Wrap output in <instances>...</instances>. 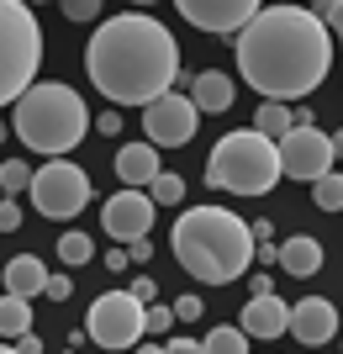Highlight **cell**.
<instances>
[{
	"instance_id": "30",
	"label": "cell",
	"mask_w": 343,
	"mask_h": 354,
	"mask_svg": "<svg viewBox=\"0 0 343 354\" xmlns=\"http://www.w3.org/2000/svg\"><path fill=\"white\" fill-rule=\"evenodd\" d=\"M175 328V307H148V333H169Z\"/></svg>"
},
{
	"instance_id": "27",
	"label": "cell",
	"mask_w": 343,
	"mask_h": 354,
	"mask_svg": "<svg viewBox=\"0 0 343 354\" xmlns=\"http://www.w3.org/2000/svg\"><path fill=\"white\" fill-rule=\"evenodd\" d=\"M63 16H69V21H95L101 6H95V0H63Z\"/></svg>"
},
{
	"instance_id": "5",
	"label": "cell",
	"mask_w": 343,
	"mask_h": 354,
	"mask_svg": "<svg viewBox=\"0 0 343 354\" xmlns=\"http://www.w3.org/2000/svg\"><path fill=\"white\" fill-rule=\"evenodd\" d=\"M275 180H280V148L269 143V138H259L254 127L227 133L206 159V185L211 191L264 196V191H275Z\"/></svg>"
},
{
	"instance_id": "42",
	"label": "cell",
	"mask_w": 343,
	"mask_h": 354,
	"mask_svg": "<svg viewBox=\"0 0 343 354\" xmlns=\"http://www.w3.org/2000/svg\"><path fill=\"white\" fill-rule=\"evenodd\" d=\"M0 354H16V344H0Z\"/></svg>"
},
{
	"instance_id": "10",
	"label": "cell",
	"mask_w": 343,
	"mask_h": 354,
	"mask_svg": "<svg viewBox=\"0 0 343 354\" xmlns=\"http://www.w3.org/2000/svg\"><path fill=\"white\" fill-rule=\"evenodd\" d=\"M195 127H201V111H195L190 95H179V90H169V95H159L153 106H143V133H148L153 148H185L195 138Z\"/></svg>"
},
{
	"instance_id": "37",
	"label": "cell",
	"mask_w": 343,
	"mask_h": 354,
	"mask_svg": "<svg viewBox=\"0 0 343 354\" xmlns=\"http://www.w3.org/2000/svg\"><path fill=\"white\" fill-rule=\"evenodd\" d=\"M148 254H153V243H148V238H137V243H127V259H137V265H143Z\"/></svg>"
},
{
	"instance_id": "1",
	"label": "cell",
	"mask_w": 343,
	"mask_h": 354,
	"mask_svg": "<svg viewBox=\"0 0 343 354\" xmlns=\"http://www.w3.org/2000/svg\"><path fill=\"white\" fill-rule=\"evenodd\" d=\"M333 69V32L306 6H259L238 32V74L264 101H301Z\"/></svg>"
},
{
	"instance_id": "4",
	"label": "cell",
	"mask_w": 343,
	"mask_h": 354,
	"mask_svg": "<svg viewBox=\"0 0 343 354\" xmlns=\"http://www.w3.org/2000/svg\"><path fill=\"white\" fill-rule=\"evenodd\" d=\"M11 133L43 153V159H63L69 148H79V138L90 133V106L75 85L63 80H37V85L16 101L11 111Z\"/></svg>"
},
{
	"instance_id": "29",
	"label": "cell",
	"mask_w": 343,
	"mask_h": 354,
	"mask_svg": "<svg viewBox=\"0 0 343 354\" xmlns=\"http://www.w3.org/2000/svg\"><path fill=\"white\" fill-rule=\"evenodd\" d=\"M43 296H48V301H69V296H75V281H69V275H48Z\"/></svg>"
},
{
	"instance_id": "23",
	"label": "cell",
	"mask_w": 343,
	"mask_h": 354,
	"mask_svg": "<svg viewBox=\"0 0 343 354\" xmlns=\"http://www.w3.org/2000/svg\"><path fill=\"white\" fill-rule=\"evenodd\" d=\"M201 354H248V339H243V328H217V333H206Z\"/></svg>"
},
{
	"instance_id": "34",
	"label": "cell",
	"mask_w": 343,
	"mask_h": 354,
	"mask_svg": "<svg viewBox=\"0 0 343 354\" xmlns=\"http://www.w3.org/2000/svg\"><path fill=\"white\" fill-rule=\"evenodd\" d=\"M133 296L143 301V307H153V281H148V275H137V281H133Z\"/></svg>"
},
{
	"instance_id": "19",
	"label": "cell",
	"mask_w": 343,
	"mask_h": 354,
	"mask_svg": "<svg viewBox=\"0 0 343 354\" xmlns=\"http://www.w3.org/2000/svg\"><path fill=\"white\" fill-rule=\"evenodd\" d=\"M21 333H32V307L27 301H21V296H0V339L6 344H16L21 339Z\"/></svg>"
},
{
	"instance_id": "38",
	"label": "cell",
	"mask_w": 343,
	"mask_h": 354,
	"mask_svg": "<svg viewBox=\"0 0 343 354\" xmlns=\"http://www.w3.org/2000/svg\"><path fill=\"white\" fill-rule=\"evenodd\" d=\"M164 354H201V344H195V339H175Z\"/></svg>"
},
{
	"instance_id": "8",
	"label": "cell",
	"mask_w": 343,
	"mask_h": 354,
	"mask_svg": "<svg viewBox=\"0 0 343 354\" xmlns=\"http://www.w3.org/2000/svg\"><path fill=\"white\" fill-rule=\"evenodd\" d=\"M32 207L53 222H69L90 207V175L79 169L75 159H48L37 175H32Z\"/></svg>"
},
{
	"instance_id": "17",
	"label": "cell",
	"mask_w": 343,
	"mask_h": 354,
	"mask_svg": "<svg viewBox=\"0 0 343 354\" xmlns=\"http://www.w3.org/2000/svg\"><path fill=\"white\" fill-rule=\"evenodd\" d=\"M322 243H317L312 233H296V238H285L280 243V270L285 275H296V281H312L317 270H322Z\"/></svg>"
},
{
	"instance_id": "22",
	"label": "cell",
	"mask_w": 343,
	"mask_h": 354,
	"mask_svg": "<svg viewBox=\"0 0 343 354\" xmlns=\"http://www.w3.org/2000/svg\"><path fill=\"white\" fill-rule=\"evenodd\" d=\"M59 259H63L69 270H75V265H90V259H95L90 233H63V238H59Z\"/></svg>"
},
{
	"instance_id": "32",
	"label": "cell",
	"mask_w": 343,
	"mask_h": 354,
	"mask_svg": "<svg viewBox=\"0 0 343 354\" xmlns=\"http://www.w3.org/2000/svg\"><path fill=\"white\" fill-rule=\"evenodd\" d=\"M95 133L117 138V133H121V111H101V117H95Z\"/></svg>"
},
{
	"instance_id": "7",
	"label": "cell",
	"mask_w": 343,
	"mask_h": 354,
	"mask_svg": "<svg viewBox=\"0 0 343 354\" xmlns=\"http://www.w3.org/2000/svg\"><path fill=\"white\" fill-rule=\"evenodd\" d=\"M85 333H90V344H101V349H137L143 333H148V307H143L133 291H106V296L90 301Z\"/></svg>"
},
{
	"instance_id": "9",
	"label": "cell",
	"mask_w": 343,
	"mask_h": 354,
	"mask_svg": "<svg viewBox=\"0 0 343 354\" xmlns=\"http://www.w3.org/2000/svg\"><path fill=\"white\" fill-rule=\"evenodd\" d=\"M280 175L291 180H306V185H317L322 175H333V138L322 133V127H291V133L280 138Z\"/></svg>"
},
{
	"instance_id": "40",
	"label": "cell",
	"mask_w": 343,
	"mask_h": 354,
	"mask_svg": "<svg viewBox=\"0 0 343 354\" xmlns=\"http://www.w3.org/2000/svg\"><path fill=\"white\" fill-rule=\"evenodd\" d=\"M333 159H343V127L333 133Z\"/></svg>"
},
{
	"instance_id": "25",
	"label": "cell",
	"mask_w": 343,
	"mask_h": 354,
	"mask_svg": "<svg viewBox=\"0 0 343 354\" xmlns=\"http://www.w3.org/2000/svg\"><path fill=\"white\" fill-rule=\"evenodd\" d=\"M148 196H153V207H179V201H185V180L179 175H159L148 185Z\"/></svg>"
},
{
	"instance_id": "24",
	"label": "cell",
	"mask_w": 343,
	"mask_h": 354,
	"mask_svg": "<svg viewBox=\"0 0 343 354\" xmlns=\"http://www.w3.org/2000/svg\"><path fill=\"white\" fill-rule=\"evenodd\" d=\"M312 201H317L322 212H343V175H338V169H333V175H322V180L312 185Z\"/></svg>"
},
{
	"instance_id": "35",
	"label": "cell",
	"mask_w": 343,
	"mask_h": 354,
	"mask_svg": "<svg viewBox=\"0 0 343 354\" xmlns=\"http://www.w3.org/2000/svg\"><path fill=\"white\" fill-rule=\"evenodd\" d=\"M248 291L254 296H275V275H248Z\"/></svg>"
},
{
	"instance_id": "2",
	"label": "cell",
	"mask_w": 343,
	"mask_h": 354,
	"mask_svg": "<svg viewBox=\"0 0 343 354\" xmlns=\"http://www.w3.org/2000/svg\"><path fill=\"white\" fill-rule=\"evenodd\" d=\"M85 69L111 106H153L179 80V43L148 11H121L90 32Z\"/></svg>"
},
{
	"instance_id": "31",
	"label": "cell",
	"mask_w": 343,
	"mask_h": 354,
	"mask_svg": "<svg viewBox=\"0 0 343 354\" xmlns=\"http://www.w3.org/2000/svg\"><path fill=\"white\" fill-rule=\"evenodd\" d=\"M21 227V207L16 201H0V233H16Z\"/></svg>"
},
{
	"instance_id": "14",
	"label": "cell",
	"mask_w": 343,
	"mask_h": 354,
	"mask_svg": "<svg viewBox=\"0 0 343 354\" xmlns=\"http://www.w3.org/2000/svg\"><path fill=\"white\" fill-rule=\"evenodd\" d=\"M159 175H164V169H159V148H153L148 138H143V143L117 148V180L127 185V191H148Z\"/></svg>"
},
{
	"instance_id": "13",
	"label": "cell",
	"mask_w": 343,
	"mask_h": 354,
	"mask_svg": "<svg viewBox=\"0 0 343 354\" xmlns=\"http://www.w3.org/2000/svg\"><path fill=\"white\" fill-rule=\"evenodd\" d=\"M285 333H296L306 349L333 344L338 339V307H333L328 296H301L296 307H291V328H285Z\"/></svg>"
},
{
	"instance_id": "6",
	"label": "cell",
	"mask_w": 343,
	"mask_h": 354,
	"mask_svg": "<svg viewBox=\"0 0 343 354\" xmlns=\"http://www.w3.org/2000/svg\"><path fill=\"white\" fill-rule=\"evenodd\" d=\"M43 27L21 0H0V106H16L37 85Z\"/></svg>"
},
{
	"instance_id": "36",
	"label": "cell",
	"mask_w": 343,
	"mask_h": 354,
	"mask_svg": "<svg viewBox=\"0 0 343 354\" xmlns=\"http://www.w3.org/2000/svg\"><path fill=\"white\" fill-rule=\"evenodd\" d=\"M16 354H43V339H37V333H21V339H16Z\"/></svg>"
},
{
	"instance_id": "11",
	"label": "cell",
	"mask_w": 343,
	"mask_h": 354,
	"mask_svg": "<svg viewBox=\"0 0 343 354\" xmlns=\"http://www.w3.org/2000/svg\"><path fill=\"white\" fill-rule=\"evenodd\" d=\"M101 227L117 238V249H127V243H137V238H148L153 233V196L148 191H117L101 207Z\"/></svg>"
},
{
	"instance_id": "15",
	"label": "cell",
	"mask_w": 343,
	"mask_h": 354,
	"mask_svg": "<svg viewBox=\"0 0 343 354\" xmlns=\"http://www.w3.org/2000/svg\"><path fill=\"white\" fill-rule=\"evenodd\" d=\"M291 328V307L280 296H248L243 307V339H280Z\"/></svg>"
},
{
	"instance_id": "28",
	"label": "cell",
	"mask_w": 343,
	"mask_h": 354,
	"mask_svg": "<svg viewBox=\"0 0 343 354\" xmlns=\"http://www.w3.org/2000/svg\"><path fill=\"white\" fill-rule=\"evenodd\" d=\"M201 296H175V323H195V317H201Z\"/></svg>"
},
{
	"instance_id": "43",
	"label": "cell",
	"mask_w": 343,
	"mask_h": 354,
	"mask_svg": "<svg viewBox=\"0 0 343 354\" xmlns=\"http://www.w3.org/2000/svg\"><path fill=\"white\" fill-rule=\"evenodd\" d=\"M0 143H6V122H0Z\"/></svg>"
},
{
	"instance_id": "41",
	"label": "cell",
	"mask_w": 343,
	"mask_h": 354,
	"mask_svg": "<svg viewBox=\"0 0 343 354\" xmlns=\"http://www.w3.org/2000/svg\"><path fill=\"white\" fill-rule=\"evenodd\" d=\"M137 354H164V349H153V344H137Z\"/></svg>"
},
{
	"instance_id": "12",
	"label": "cell",
	"mask_w": 343,
	"mask_h": 354,
	"mask_svg": "<svg viewBox=\"0 0 343 354\" xmlns=\"http://www.w3.org/2000/svg\"><path fill=\"white\" fill-rule=\"evenodd\" d=\"M179 16L195 21L201 32L227 37V32H243L259 16V0H179Z\"/></svg>"
},
{
	"instance_id": "3",
	"label": "cell",
	"mask_w": 343,
	"mask_h": 354,
	"mask_svg": "<svg viewBox=\"0 0 343 354\" xmlns=\"http://www.w3.org/2000/svg\"><path fill=\"white\" fill-rule=\"evenodd\" d=\"M169 249H175L179 270L195 275L201 286H227L243 281L254 265V227L227 207H190L175 222Z\"/></svg>"
},
{
	"instance_id": "26",
	"label": "cell",
	"mask_w": 343,
	"mask_h": 354,
	"mask_svg": "<svg viewBox=\"0 0 343 354\" xmlns=\"http://www.w3.org/2000/svg\"><path fill=\"white\" fill-rule=\"evenodd\" d=\"M312 11L322 16V27H328L333 37L343 43V0H322V6H312Z\"/></svg>"
},
{
	"instance_id": "39",
	"label": "cell",
	"mask_w": 343,
	"mask_h": 354,
	"mask_svg": "<svg viewBox=\"0 0 343 354\" xmlns=\"http://www.w3.org/2000/svg\"><path fill=\"white\" fill-rule=\"evenodd\" d=\"M106 265H111V270H127L133 259H127V249H111V254H106Z\"/></svg>"
},
{
	"instance_id": "20",
	"label": "cell",
	"mask_w": 343,
	"mask_h": 354,
	"mask_svg": "<svg viewBox=\"0 0 343 354\" xmlns=\"http://www.w3.org/2000/svg\"><path fill=\"white\" fill-rule=\"evenodd\" d=\"M296 127V117H291V106H280V101H269V106H259V117H254V133L259 138H269V143H280L285 133Z\"/></svg>"
},
{
	"instance_id": "21",
	"label": "cell",
	"mask_w": 343,
	"mask_h": 354,
	"mask_svg": "<svg viewBox=\"0 0 343 354\" xmlns=\"http://www.w3.org/2000/svg\"><path fill=\"white\" fill-rule=\"evenodd\" d=\"M32 175H37V169H32L27 159H0V191H6V201H11L16 191H32Z\"/></svg>"
},
{
	"instance_id": "16",
	"label": "cell",
	"mask_w": 343,
	"mask_h": 354,
	"mask_svg": "<svg viewBox=\"0 0 343 354\" xmlns=\"http://www.w3.org/2000/svg\"><path fill=\"white\" fill-rule=\"evenodd\" d=\"M185 95H190L195 111H211V117H217V111H233V95H238V90H233V80H227V74L206 69V74H190Z\"/></svg>"
},
{
	"instance_id": "33",
	"label": "cell",
	"mask_w": 343,
	"mask_h": 354,
	"mask_svg": "<svg viewBox=\"0 0 343 354\" xmlns=\"http://www.w3.org/2000/svg\"><path fill=\"white\" fill-rule=\"evenodd\" d=\"M254 254H259V265H280V243H254Z\"/></svg>"
},
{
	"instance_id": "18",
	"label": "cell",
	"mask_w": 343,
	"mask_h": 354,
	"mask_svg": "<svg viewBox=\"0 0 343 354\" xmlns=\"http://www.w3.org/2000/svg\"><path fill=\"white\" fill-rule=\"evenodd\" d=\"M43 286H48V265L37 254H16L11 265H6V291L11 296L32 301V296H43Z\"/></svg>"
}]
</instances>
